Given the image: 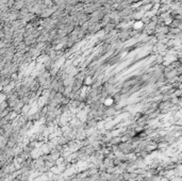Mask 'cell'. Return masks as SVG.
I'll list each match as a JSON object with an SVG mask.
<instances>
[{
  "label": "cell",
  "mask_w": 182,
  "mask_h": 181,
  "mask_svg": "<svg viewBox=\"0 0 182 181\" xmlns=\"http://www.w3.org/2000/svg\"><path fill=\"white\" fill-rule=\"evenodd\" d=\"M54 13V11H53V9H51V8H47V9H45L44 11H42V13L40 14V17L42 18V19H45V18H49L52 16V14Z\"/></svg>",
  "instance_id": "obj_1"
},
{
  "label": "cell",
  "mask_w": 182,
  "mask_h": 181,
  "mask_svg": "<svg viewBox=\"0 0 182 181\" xmlns=\"http://www.w3.org/2000/svg\"><path fill=\"white\" fill-rule=\"evenodd\" d=\"M26 6V1L25 0H16L15 4L13 6V9L17 10V11H20L23 8H25Z\"/></svg>",
  "instance_id": "obj_2"
}]
</instances>
